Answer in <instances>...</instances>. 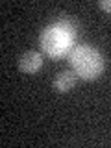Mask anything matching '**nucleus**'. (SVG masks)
Segmentation results:
<instances>
[{"mask_svg": "<svg viewBox=\"0 0 111 148\" xmlns=\"http://www.w3.org/2000/svg\"><path fill=\"white\" fill-rule=\"evenodd\" d=\"M74 37H76V24L69 18H61L41 32L39 45L45 54L52 56V58H61L72 50L71 46Z\"/></svg>", "mask_w": 111, "mask_h": 148, "instance_id": "obj_1", "label": "nucleus"}, {"mask_svg": "<svg viewBox=\"0 0 111 148\" xmlns=\"http://www.w3.org/2000/svg\"><path fill=\"white\" fill-rule=\"evenodd\" d=\"M98 6H100L102 9H104V11H108L109 15H111V0H102Z\"/></svg>", "mask_w": 111, "mask_h": 148, "instance_id": "obj_5", "label": "nucleus"}, {"mask_svg": "<svg viewBox=\"0 0 111 148\" xmlns=\"http://www.w3.org/2000/svg\"><path fill=\"white\" fill-rule=\"evenodd\" d=\"M76 80H78V74L74 71H61L54 78V89L58 92H69L76 85Z\"/></svg>", "mask_w": 111, "mask_h": 148, "instance_id": "obj_4", "label": "nucleus"}, {"mask_svg": "<svg viewBox=\"0 0 111 148\" xmlns=\"http://www.w3.org/2000/svg\"><path fill=\"white\" fill-rule=\"evenodd\" d=\"M72 71L83 80H96L104 71V58L96 48L87 45H78L69 52Z\"/></svg>", "mask_w": 111, "mask_h": 148, "instance_id": "obj_2", "label": "nucleus"}, {"mask_svg": "<svg viewBox=\"0 0 111 148\" xmlns=\"http://www.w3.org/2000/svg\"><path fill=\"white\" fill-rule=\"evenodd\" d=\"M43 67V56L35 50H28V52L18 56V71L24 74H34Z\"/></svg>", "mask_w": 111, "mask_h": 148, "instance_id": "obj_3", "label": "nucleus"}]
</instances>
